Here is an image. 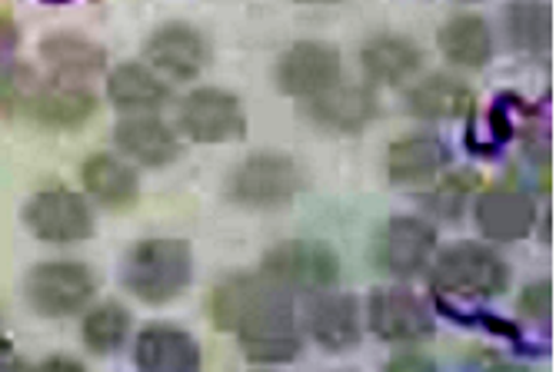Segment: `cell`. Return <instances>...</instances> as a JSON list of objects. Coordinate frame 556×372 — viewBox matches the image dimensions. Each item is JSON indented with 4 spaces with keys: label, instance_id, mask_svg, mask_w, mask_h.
Returning <instances> with one entry per match:
<instances>
[{
    "label": "cell",
    "instance_id": "cell-17",
    "mask_svg": "<svg viewBox=\"0 0 556 372\" xmlns=\"http://www.w3.org/2000/svg\"><path fill=\"white\" fill-rule=\"evenodd\" d=\"M24 111L43 124V127H58V130H71L80 127L84 120L93 117L97 111V97L87 90V84H67V80H50L43 87H34Z\"/></svg>",
    "mask_w": 556,
    "mask_h": 372
},
{
    "label": "cell",
    "instance_id": "cell-20",
    "mask_svg": "<svg viewBox=\"0 0 556 372\" xmlns=\"http://www.w3.org/2000/svg\"><path fill=\"white\" fill-rule=\"evenodd\" d=\"M134 362L143 372H197L200 346L177 326H147L137 333Z\"/></svg>",
    "mask_w": 556,
    "mask_h": 372
},
{
    "label": "cell",
    "instance_id": "cell-19",
    "mask_svg": "<svg viewBox=\"0 0 556 372\" xmlns=\"http://www.w3.org/2000/svg\"><path fill=\"white\" fill-rule=\"evenodd\" d=\"M450 164V153L440 137L414 133L403 137L387 153V177L396 187H430L443 167Z\"/></svg>",
    "mask_w": 556,
    "mask_h": 372
},
{
    "label": "cell",
    "instance_id": "cell-5",
    "mask_svg": "<svg viewBox=\"0 0 556 372\" xmlns=\"http://www.w3.org/2000/svg\"><path fill=\"white\" fill-rule=\"evenodd\" d=\"M303 187L307 174L287 153H254L230 174L227 193L233 203L250 209H274L290 203Z\"/></svg>",
    "mask_w": 556,
    "mask_h": 372
},
{
    "label": "cell",
    "instance_id": "cell-15",
    "mask_svg": "<svg viewBox=\"0 0 556 372\" xmlns=\"http://www.w3.org/2000/svg\"><path fill=\"white\" fill-rule=\"evenodd\" d=\"M311 117L337 133H361L377 117V93L367 84H333L311 97Z\"/></svg>",
    "mask_w": 556,
    "mask_h": 372
},
{
    "label": "cell",
    "instance_id": "cell-23",
    "mask_svg": "<svg viewBox=\"0 0 556 372\" xmlns=\"http://www.w3.org/2000/svg\"><path fill=\"white\" fill-rule=\"evenodd\" d=\"M277 293H283V290L274 286L264 273H257V277H230V280H224V283L211 293V303H207L214 326L224 330V333H233L250 312L261 309V306H264L270 296H277Z\"/></svg>",
    "mask_w": 556,
    "mask_h": 372
},
{
    "label": "cell",
    "instance_id": "cell-21",
    "mask_svg": "<svg viewBox=\"0 0 556 372\" xmlns=\"http://www.w3.org/2000/svg\"><path fill=\"white\" fill-rule=\"evenodd\" d=\"M407 106L420 120H464L477 114V93L450 74H430L407 93Z\"/></svg>",
    "mask_w": 556,
    "mask_h": 372
},
{
    "label": "cell",
    "instance_id": "cell-34",
    "mask_svg": "<svg viewBox=\"0 0 556 372\" xmlns=\"http://www.w3.org/2000/svg\"><path fill=\"white\" fill-rule=\"evenodd\" d=\"M296 4H337V0H296Z\"/></svg>",
    "mask_w": 556,
    "mask_h": 372
},
{
    "label": "cell",
    "instance_id": "cell-7",
    "mask_svg": "<svg viewBox=\"0 0 556 372\" xmlns=\"http://www.w3.org/2000/svg\"><path fill=\"white\" fill-rule=\"evenodd\" d=\"M24 223L40 243H84L93 233V213L87 200L67 187H47L24 206Z\"/></svg>",
    "mask_w": 556,
    "mask_h": 372
},
{
    "label": "cell",
    "instance_id": "cell-22",
    "mask_svg": "<svg viewBox=\"0 0 556 372\" xmlns=\"http://www.w3.org/2000/svg\"><path fill=\"white\" fill-rule=\"evenodd\" d=\"M361 64H364L367 80L396 87V84L410 80V77L420 70V64H424V50H420L410 37L380 34V37H374V40L364 43V50H361Z\"/></svg>",
    "mask_w": 556,
    "mask_h": 372
},
{
    "label": "cell",
    "instance_id": "cell-14",
    "mask_svg": "<svg viewBox=\"0 0 556 372\" xmlns=\"http://www.w3.org/2000/svg\"><path fill=\"white\" fill-rule=\"evenodd\" d=\"M303 323H307V333L317 346H324L327 352H346L357 349L364 339V316H361V303L350 293H317L307 303V312H303Z\"/></svg>",
    "mask_w": 556,
    "mask_h": 372
},
{
    "label": "cell",
    "instance_id": "cell-3",
    "mask_svg": "<svg viewBox=\"0 0 556 372\" xmlns=\"http://www.w3.org/2000/svg\"><path fill=\"white\" fill-rule=\"evenodd\" d=\"M261 273L290 296H317L340 283V256L314 240H290L264 256Z\"/></svg>",
    "mask_w": 556,
    "mask_h": 372
},
{
    "label": "cell",
    "instance_id": "cell-30",
    "mask_svg": "<svg viewBox=\"0 0 556 372\" xmlns=\"http://www.w3.org/2000/svg\"><path fill=\"white\" fill-rule=\"evenodd\" d=\"M517 312H520L523 323L546 326V323H549V316H553V283H549V280L530 283V286L520 293Z\"/></svg>",
    "mask_w": 556,
    "mask_h": 372
},
{
    "label": "cell",
    "instance_id": "cell-18",
    "mask_svg": "<svg viewBox=\"0 0 556 372\" xmlns=\"http://www.w3.org/2000/svg\"><path fill=\"white\" fill-rule=\"evenodd\" d=\"M40 57L50 67V74L67 84H87L108 70V50L93 43L90 37L67 34V30L47 34L40 40Z\"/></svg>",
    "mask_w": 556,
    "mask_h": 372
},
{
    "label": "cell",
    "instance_id": "cell-24",
    "mask_svg": "<svg viewBox=\"0 0 556 372\" xmlns=\"http://www.w3.org/2000/svg\"><path fill=\"white\" fill-rule=\"evenodd\" d=\"M80 180H84V190L108 209H127L140 196V183H137L134 167L117 156H111V153L87 156L84 167H80Z\"/></svg>",
    "mask_w": 556,
    "mask_h": 372
},
{
    "label": "cell",
    "instance_id": "cell-27",
    "mask_svg": "<svg viewBox=\"0 0 556 372\" xmlns=\"http://www.w3.org/2000/svg\"><path fill=\"white\" fill-rule=\"evenodd\" d=\"M503 30L520 53H546L553 40V14L543 0H510L503 8Z\"/></svg>",
    "mask_w": 556,
    "mask_h": 372
},
{
    "label": "cell",
    "instance_id": "cell-9",
    "mask_svg": "<svg viewBox=\"0 0 556 372\" xmlns=\"http://www.w3.org/2000/svg\"><path fill=\"white\" fill-rule=\"evenodd\" d=\"M180 130L193 143H230L247 137V111L237 93L197 87L180 103Z\"/></svg>",
    "mask_w": 556,
    "mask_h": 372
},
{
    "label": "cell",
    "instance_id": "cell-2",
    "mask_svg": "<svg viewBox=\"0 0 556 372\" xmlns=\"http://www.w3.org/2000/svg\"><path fill=\"white\" fill-rule=\"evenodd\" d=\"M193 280V249L177 236H154L137 243L124 259V286L147 306L177 299Z\"/></svg>",
    "mask_w": 556,
    "mask_h": 372
},
{
    "label": "cell",
    "instance_id": "cell-1",
    "mask_svg": "<svg viewBox=\"0 0 556 372\" xmlns=\"http://www.w3.org/2000/svg\"><path fill=\"white\" fill-rule=\"evenodd\" d=\"M510 266L483 243H453L430 259V290L453 303H483L507 293Z\"/></svg>",
    "mask_w": 556,
    "mask_h": 372
},
{
    "label": "cell",
    "instance_id": "cell-10",
    "mask_svg": "<svg viewBox=\"0 0 556 372\" xmlns=\"http://www.w3.org/2000/svg\"><path fill=\"white\" fill-rule=\"evenodd\" d=\"M437 253V230L420 217H393L383 223L374 243L377 266L393 280L420 277Z\"/></svg>",
    "mask_w": 556,
    "mask_h": 372
},
{
    "label": "cell",
    "instance_id": "cell-31",
    "mask_svg": "<svg viewBox=\"0 0 556 372\" xmlns=\"http://www.w3.org/2000/svg\"><path fill=\"white\" fill-rule=\"evenodd\" d=\"M14 50H17V24L11 14H0V80L11 74L14 61Z\"/></svg>",
    "mask_w": 556,
    "mask_h": 372
},
{
    "label": "cell",
    "instance_id": "cell-16",
    "mask_svg": "<svg viewBox=\"0 0 556 372\" xmlns=\"http://www.w3.org/2000/svg\"><path fill=\"white\" fill-rule=\"evenodd\" d=\"M114 143L140 167H167L180 156V137L154 114H130L114 127Z\"/></svg>",
    "mask_w": 556,
    "mask_h": 372
},
{
    "label": "cell",
    "instance_id": "cell-12",
    "mask_svg": "<svg viewBox=\"0 0 556 372\" xmlns=\"http://www.w3.org/2000/svg\"><path fill=\"white\" fill-rule=\"evenodd\" d=\"M477 230L493 243H517L536 227V203L517 183H496L477 193L473 203Z\"/></svg>",
    "mask_w": 556,
    "mask_h": 372
},
{
    "label": "cell",
    "instance_id": "cell-11",
    "mask_svg": "<svg viewBox=\"0 0 556 372\" xmlns=\"http://www.w3.org/2000/svg\"><path fill=\"white\" fill-rule=\"evenodd\" d=\"M340 50L324 40H296L277 61V87L287 97L311 100L340 80Z\"/></svg>",
    "mask_w": 556,
    "mask_h": 372
},
{
    "label": "cell",
    "instance_id": "cell-28",
    "mask_svg": "<svg viewBox=\"0 0 556 372\" xmlns=\"http://www.w3.org/2000/svg\"><path fill=\"white\" fill-rule=\"evenodd\" d=\"M127 336H130V312L121 303L93 306L80 323V339L93 356L117 352L127 343Z\"/></svg>",
    "mask_w": 556,
    "mask_h": 372
},
{
    "label": "cell",
    "instance_id": "cell-4",
    "mask_svg": "<svg viewBox=\"0 0 556 372\" xmlns=\"http://www.w3.org/2000/svg\"><path fill=\"white\" fill-rule=\"evenodd\" d=\"M233 333H237V343H240V352L247 356V362H257V365L290 362L303 349V333L296 326L290 293L270 296L261 309L250 312Z\"/></svg>",
    "mask_w": 556,
    "mask_h": 372
},
{
    "label": "cell",
    "instance_id": "cell-32",
    "mask_svg": "<svg viewBox=\"0 0 556 372\" xmlns=\"http://www.w3.org/2000/svg\"><path fill=\"white\" fill-rule=\"evenodd\" d=\"M390 369H433V359L430 356H424V352H400V356H393L390 359Z\"/></svg>",
    "mask_w": 556,
    "mask_h": 372
},
{
    "label": "cell",
    "instance_id": "cell-33",
    "mask_svg": "<svg viewBox=\"0 0 556 372\" xmlns=\"http://www.w3.org/2000/svg\"><path fill=\"white\" fill-rule=\"evenodd\" d=\"M43 369H84L77 359H64V356H58V359H47L43 362Z\"/></svg>",
    "mask_w": 556,
    "mask_h": 372
},
{
    "label": "cell",
    "instance_id": "cell-26",
    "mask_svg": "<svg viewBox=\"0 0 556 372\" xmlns=\"http://www.w3.org/2000/svg\"><path fill=\"white\" fill-rule=\"evenodd\" d=\"M167 84L143 64H121L108 74V100L124 114H150L164 106Z\"/></svg>",
    "mask_w": 556,
    "mask_h": 372
},
{
    "label": "cell",
    "instance_id": "cell-29",
    "mask_svg": "<svg viewBox=\"0 0 556 372\" xmlns=\"http://www.w3.org/2000/svg\"><path fill=\"white\" fill-rule=\"evenodd\" d=\"M473 193H480V177L473 170H453L430 183V193L424 203L443 220H460V213Z\"/></svg>",
    "mask_w": 556,
    "mask_h": 372
},
{
    "label": "cell",
    "instance_id": "cell-35",
    "mask_svg": "<svg viewBox=\"0 0 556 372\" xmlns=\"http://www.w3.org/2000/svg\"><path fill=\"white\" fill-rule=\"evenodd\" d=\"M464 4H470V0H464Z\"/></svg>",
    "mask_w": 556,
    "mask_h": 372
},
{
    "label": "cell",
    "instance_id": "cell-25",
    "mask_svg": "<svg viewBox=\"0 0 556 372\" xmlns=\"http://www.w3.org/2000/svg\"><path fill=\"white\" fill-rule=\"evenodd\" d=\"M440 53L464 70H480L493 57V34L480 14H457L450 17L437 34Z\"/></svg>",
    "mask_w": 556,
    "mask_h": 372
},
{
    "label": "cell",
    "instance_id": "cell-6",
    "mask_svg": "<svg viewBox=\"0 0 556 372\" xmlns=\"http://www.w3.org/2000/svg\"><path fill=\"white\" fill-rule=\"evenodd\" d=\"M24 293L37 312L58 319V316L80 312L93 299L97 280L77 259H47V262H37L27 273Z\"/></svg>",
    "mask_w": 556,
    "mask_h": 372
},
{
    "label": "cell",
    "instance_id": "cell-8",
    "mask_svg": "<svg viewBox=\"0 0 556 372\" xmlns=\"http://www.w3.org/2000/svg\"><path fill=\"white\" fill-rule=\"evenodd\" d=\"M367 326L377 339L393 346H420L433 336V316L427 303L407 286H383L370 293Z\"/></svg>",
    "mask_w": 556,
    "mask_h": 372
},
{
    "label": "cell",
    "instance_id": "cell-13",
    "mask_svg": "<svg viewBox=\"0 0 556 372\" xmlns=\"http://www.w3.org/2000/svg\"><path fill=\"white\" fill-rule=\"evenodd\" d=\"M143 53L150 67H157L170 80H193L211 64V43L197 27L170 21L147 37Z\"/></svg>",
    "mask_w": 556,
    "mask_h": 372
}]
</instances>
